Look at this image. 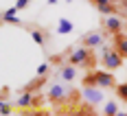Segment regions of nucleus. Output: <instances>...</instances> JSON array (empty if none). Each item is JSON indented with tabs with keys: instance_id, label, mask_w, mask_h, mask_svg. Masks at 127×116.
Wrapping results in <instances>:
<instances>
[{
	"instance_id": "9d476101",
	"label": "nucleus",
	"mask_w": 127,
	"mask_h": 116,
	"mask_svg": "<svg viewBox=\"0 0 127 116\" xmlns=\"http://www.w3.org/2000/svg\"><path fill=\"white\" fill-rule=\"evenodd\" d=\"M59 79H64V81H75L77 79V66L72 64H66L59 68Z\"/></svg>"
},
{
	"instance_id": "a211bd4d",
	"label": "nucleus",
	"mask_w": 127,
	"mask_h": 116,
	"mask_svg": "<svg viewBox=\"0 0 127 116\" xmlns=\"http://www.w3.org/2000/svg\"><path fill=\"white\" fill-rule=\"evenodd\" d=\"M0 114H11V105L7 103V99H2V103H0Z\"/></svg>"
},
{
	"instance_id": "f3484780",
	"label": "nucleus",
	"mask_w": 127,
	"mask_h": 116,
	"mask_svg": "<svg viewBox=\"0 0 127 116\" xmlns=\"http://www.w3.org/2000/svg\"><path fill=\"white\" fill-rule=\"evenodd\" d=\"M83 86H96V72H88L83 77Z\"/></svg>"
},
{
	"instance_id": "f257e3e1",
	"label": "nucleus",
	"mask_w": 127,
	"mask_h": 116,
	"mask_svg": "<svg viewBox=\"0 0 127 116\" xmlns=\"http://www.w3.org/2000/svg\"><path fill=\"white\" fill-rule=\"evenodd\" d=\"M101 61H103V68L105 70H116V68H121L123 66V55L116 51H110V48H105L103 46V57H101Z\"/></svg>"
},
{
	"instance_id": "412c9836",
	"label": "nucleus",
	"mask_w": 127,
	"mask_h": 116,
	"mask_svg": "<svg viewBox=\"0 0 127 116\" xmlns=\"http://www.w3.org/2000/svg\"><path fill=\"white\" fill-rule=\"evenodd\" d=\"M68 2H70V0H68Z\"/></svg>"
},
{
	"instance_id": "4468645a",
	"label": "nucleus",
	"mask_w": 127,
	"mask_h": 116,
	"mask_svg": "<svg viewBox=\"0 0 127 116\" xmlns=\"http://www.w3.org/2000/svg\"><path fill=\"white\" fill-rule=\"evenodd\" d=\"M103 114H107V116H116V114H118V105H116L114 101L105 103V105H103Z\"/></svg>"
},
{
	"instance_id": "2eb2a0df",
	"label": "nucleus",
	"mask_w": 127,
	"mask_h": 116,
	"mask_svg": "<svg viewBox=\"0 0 127 116\" xmlns=\"http://www.w3.org/2000/svg\"><path fill=\"white\" fill-rule=\"evenodd\" d=\"M116 96H118L121 101H125V103H127V83H121V86H116Z\"/></svg>"
},
{
	"instance_id": "f8f14e48",
	"label": "nucleus",
	"mask_w": 127,
	"mask_h": 116,
	"mask_svg": "<svg viewBox=\"0 0 127 116\" xmlns=\"http://www.w3.org/2000/svg\"><path fill=\"white\" fill-rule=\"evenodd\" d=\"M114 48L123 57H127V35H123V33H114Z\"/></svg>"
},
{
	"instance_id": "f03ea898",
	"label": "nucleus",
	"mask_w": 127,
	"mask_h": 116,
	"mask_svg": "<svg viewBox=\"0 0 127 116\" xmlns=\"http://www.w3.org/2000/svg\"><path fill=\"white\" fill-rule=\"evenodd\" d=\"M68 64H72V66H88L92 64V59H90V48L88 46H79V48H75V51L68 55Z\"/></svg>"
},
{
	"instance_id": "9b49d317",
	"label": "nucleus",
	"mask_w": 127,
	"mask_h": 116,
	"mask_svg": "<svg viewBox=\"0 0 127 116\" xmlns=\"http://www.w3.org/2000/svg\"><path fill=\"white\" fill-rule=\"evenodd\" d=\"M29 33H31V37H33V42L37 44V46H46V33H44V29H39V26H31L29 29Z\"/></svg>"
},
{
	"instance_id": "423d86ee",
	"label": "nucleus",
	"mask_w": 127,
	"mask_h": 116,
	"mask_svg": "<svg viewBox=\"0 0 127 116\" xmlns=\"http://www.w3.org/2000/svg\"><path fill=\"white\" fill-rule=\"evenodd\" d=\"M103 15H114L118 11V4H112V0H90Z\"/></svg>"
},
{
	"instance_id": "6e6552de",
	"label": "nucleus",
	"mask_w": 127,
	"mask_h": 116,
	"mask_svg": "<svg viewBox=\"0 0 127 116\" xmlns=\"http://www.w3.org/2000/svg\"><path fill=\"white\" fill-rule=\"evenodd\" d=\"M81 44L88 46V48H96V46H101V44H103V35H101V33H96V31H94V33H86V35L81 37Z\"/></svg>"
},
{
	"instance_id": "6ab92c4d",
	"label": "nucleus",
	"mask_w": 127,
	"mask_h": 116,
	"mask_svg": "<svg viewBox=\"0 0 127 116\" xmlns=\"http://www.w3.org/2000/svg\"><path fill=\"white\" fill-rule=\"evenodd\" d=\"M48 68H51L48 64H39V66H37V77H44V75L48 72Z\"/></svg>"
},
{
	"instance_id": "aec40b11",
	"label": "nucleus",
	"mask_w": 127,
	"mask_h": 116,
	"mask_svg": "<svg viewBox=\"0 0 127 116\" xmlns=\"http://www.w3.org/2000/svg\"><path fill=\"white\" fill-rule=\"evenodd\" d=\"M29 2H31V0H15V9H18V11H22V9L29 7Z\"/></svg>"
},
{
	"instance_id": "0eeeda50",
	"label": "nucleus",
	"mask_w": 127,
	"mask_h": 116,
	"mask_svg": "<svg viewBox=\"0 0 127 116\" xmlns=\"http://www.w3.org/2000/svg\"><path fill=\"white\" fill-rule=\"evenodd\" d=\"M33 105H37V101L33 99V92L31 90H22L20 96L15 99V107H33Z\"/></svg>"
},
{
	"instance_id": "39448f33",
	"label": "nucleus",
	"mask_w": 127,
	"mask_h": 116,
	"mask_svg": "<svg viewBox=\"0 0 127 116\" xmlns=\"http://www.w3.org/2000/svg\"><path fill=\"white\" fill-rule=\"evenodd\" d=\"M103 26L114 35V33H121V31H123V20H121L116 13L114 15H105V18H103Z\"/></svg>"
},
{
	"instance_id": "dca6fc26",
	"label": "nucleus",
	"mask_w": 127,
	"mask_h": 116,
	"mask_svg": "<svg viewBox=\"0 0 127 116\" xmlns=\"http://www.w3.org/2000/svg\"><path fill=\"white\" fill-rule=\"evenodd\" d=\"M2 22H4V24H15V26H22V20H20L18 15H7V18H2Z\"/></svg>"
},
{
	"instance_id": "7ed1b4c3",
	"label": "nucleus",
	"mask_w": 127,
	"mask_h": 116,
	"mask_svg": "<svg viewBox=\"0 0 127 116\" xmlns=\"http://www.w3.org/2000/svg\"><path fill=\"white\" fill-rule=\"evenodd\" d=\"M112 70H99L96 72V86L99 88H103V90H112V88H116V79H114V75H110Z\"/></svg>"
},
{
	"instance_id": "1a4fd4ad",
	"label": "nucleus",
	"mask_w": 127,
	"mask_h": 116,
	"mask_svg": "<svg viewBox=\"0 0 127 116\" xmlns=\"http://www.w3.org/2000/svg\"><path fill=\"white\" fill-rule=\"evenodd\" d=\"M64 96H66V88L64 86L53 83L51 88H48V101L51 103H59V101H64Z\"/></svg>"
},
{
	"instance_id": "20e7f679",
	"label": "nucleus",
	"mask_w": 127,
	"mask_h": 116,
	"mask_svg": "<svg viewBox=\"0 0 127 116\" xmlns=\"http://www.w3.org/2000/svg\"><path fill=\"white\" fill-rule=\"evenodd\" d=\"M83 99L90 105H96L103 101V92H99V86H83Z\"/></svg>"
},
{
	"instance_id": "ddd939ff",
	"label": "nucleus",
	"mask_w": 127,
	"mask_h": 116,
	"mask_svg": "<svg viewBox=\"0 0 127 116\" xmlns=\"http://www.w3.org/2000/svg\"><path fill=\"white\" fill-rule=\"evenodd\" d=\"M72 29H75L72 22H70V20H66V18H62V20H59V24H57V33H59V35H68V33H72Z\"/></svg>"
}]
</instances>
